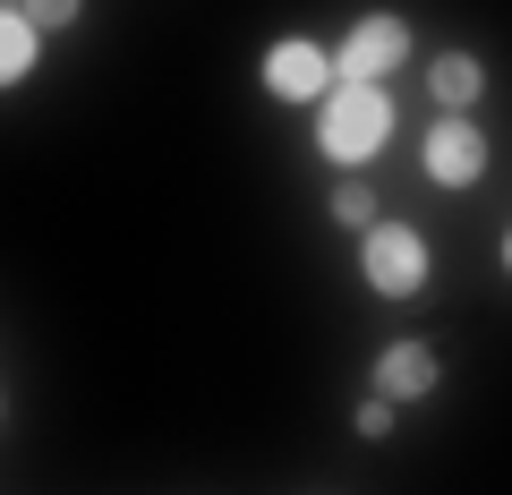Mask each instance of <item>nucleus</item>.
I'll return each instance as SVG.
<instances>
[{
  "label": "nucleus",
  "instance_id": "obj_2",
  "mask_svg": "<svg viewBox=\"0 0 512 495\" xmlns=\"http://www.w3.org/2000/svg\"><path fill=\"white\" fill-rule=\"evenodd\" d=\"M359 274H367V291H384V299H410V291H427V239L410 231V222H367L359 231Z\"/></svg>",
  "mask_w": 512,
  "mask_h": 495
},
{
  "label": "nucleus",
  "instance_id": "obj_7",
  "mask_svg": "<svg viewBox=\"0 0 512 495\" xmlns=\"http://www.w3.org/2000/svg\"><path fill=\"white\" fill-rule=\"evenodd\" d=\"M35 60H43V35L26 26V9H18V0H0V86L35 77Z\"/></svg>",
  "mask_w": 512,
  "mask_h": 495
},
{
  "label": "nucleus",
  "instance_id": "obj_5",
  "mask_svg": "<svg viewBox=\"0 0 512 495\" xmlns=\"http://www.w3.org/2000/svg\"><path fill=\"white\" fill-rule=\"evenodd\" d=\"M265 94H282V103H325L333 94V52L308 43V35H282L265 52Z\"/></svg>",
  "mask_w": 512,
  "mask_h": 495
},
{
  "label": "nucleus",
  "instance_id": "obj_9",
  "mask_svg": "<svg viewBox=\"0 0 512 495\" xmlns=\"http://www.w3.org/2000/svg\"><path fill=\"white\" fill-rule=\"evenodd\" d=\"M333 222L367 231V222H376V188H367V180H342V188H333Z\"/></svg>",
  "mask_w": 512,
  "mask_h": 495
},
{
  "label": "nucleus",
  "instance_id": "obj_4",
  "mask_svg": "<svg viewBox=\"0 0 512 495\" xmlns=\"http://www.w3.org/2000/svg\"><path fill=\"white\" fill-rule=\"evenodd\" d=\"M419 171H427L436 188H478V180H487V137L470 129V111H444L436 129H427Z\"/></svg>",
  "mask_w": 512,
  "mask_h": 495
},
{
  "label": "nucleus",
  "instance_id": "obj_1",
  "mask_svg": "<svg viewBox=\"0 0 512 495\" xmlns=\"http://www.w3.org/2000/svg\"><path fill=\"white\" fill-rule=\"evenodd\" d=\"M316 146H325V163H342V171L376 163V154L393 146V94H384V86H350V77H333L325 120H316Z\"/></svg>",
  "mask_w": 512,
  "mask_h": 495
},
{
  "label": "nucleus",
  "instance_id": "obj_11",
  "mask_svg": "<svg viewBox=\"0 0 512 495\" xmlns=\"http://www.w3.org/2000/svg\"><path fill=\"white\" fill-rule=\"evenodd\" d=\"M384 427H393V402H384V393H367V402H359V436H384Z\"/></svg>",
  "mask_w": 512,
  "mask_h": 495
},
{
  "label": "nucleus",
  "instance_id": "obj_3",
  "mask_svg": "<svg viewBox=\"0 0 512 495\" xmlns=\"http://www.w3.org/2000/svg\"><path fill=\"white\" fill-rule=\"evenodd\" d=\"M410 52V26L393 18V9H376V18H359L342 43H333V77H350V86H384V77L402 69Z\"/></svg>",
  "mask_w": 512,
  "mask_h": 495
},
{
  "label": "nucleus",
  "instance_id": "obj_6",
  "mask_svg": "<svg viewBox=\"0 0 512 495\" xmlns=\"http://www.w3.org/2000/svg\"><path fill=\"white\" fill-rule=\"evenodd\" d=\"M376 393H384V402H419V393H436V350H427V342H393L376 359Z\"/></svg>",
  "mask_w": 512,
  "mask_h": 495
},
{
  "label": "nucleus",
  "instance_id": "obj_8",
  "mask_svg": "<svg viewBox=\"0 0 512 495\" xmlns=\"http://www.w3.org/2000/svg\"><path fill=\"white\" fill-rule=\"evenodd\" d=\"M427 86H436V103H444V111H470L478 94H487V69H478L470 52H444L436 69H427Z\"/></svg>",
  "mask_w": 512,
  "mask_h": 495
},
{
  "label": "nucleus",
  "instance_id": "obj_12",
  "mask_svg": "<svg viewBox=\"0 0 512 495\" xmlns=\"http://www.w3.org/2000/svg\"><path fill=\"white\" fill-rule=\"evenodd\" d=\"M504 274H512V231H504Z\"/></svg>",
  "mask_w": 512,
  "mask_h": 495
},
{
  "label": "nucleus",
  "instance_id": "obj_10",
  "mask_svg": "<svg viewBox=\"0 0 512 495\" xmlns=\"http://www.w3.org/2000/svg\"><path fill=\"white\" fill-rule=\"evenodd\" d=\"M26 9V26H35V35H60V26L77 18V0H18Z\"/></svg>",
  "mask_w": 512,
  "mask_h": 495
}]
</instances>
